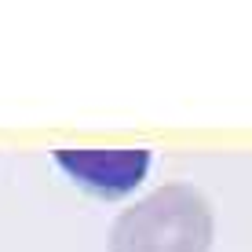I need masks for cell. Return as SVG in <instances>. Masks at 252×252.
I'll list each match as a JSON object with an SVG mask.
<instances>
[{"label":"cell","instance_id":"6da1fadb","mask_svg":"<svg viewBox=\"0 0 252 252\" xmlns=\"http://www.w3.org/2000/svg\"><path fill=\"white\" fill-rule=\"evenodd\" d=\"M216 208L194 183H164L114 220L106 252H212Z\"/></svg>","mask_w":252,"mask_h":252},{"label":"cell","instance_id":"7a4b0ae2","mask_svg":"<svg viewBox=\"0 0 252 252\" xmlns=\"http://www.w3.org/2000/svg\"><path fill=\"white\" fill-rule=\"evenodd\" d=\"M55 164L63 168L66 179H73L81 190L117 201L132 194L150 172V150L128 146V150H51Z\"/></svg>","mask_w":252,"mask_h":252}]
</instances>
